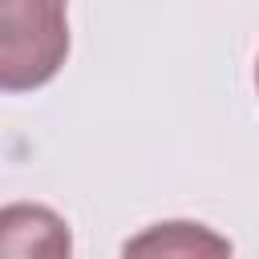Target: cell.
<instances>
[{"instance_id":"3957f363","label":"cell","mask_w":259,"mask_h":259,"mask_svg":"<svg viewBox=\"0 0 259 259\" xmlns=\"http://www.w3.org/2000/svg\"><path fill=\"white\" fill-rule=\"evenodd\" d=\"M125 255H231V243L202 223H158L130 239Z\"/></svg>"},{"instance_id":"6da1fadb","label":"cell","mask_w":259,"mask_h":259,"mask_svg":"<svg viewBox=\"0 0 259 259\" xmlns=\"http://www.w3.org/2000/svg\"><path fill=\"white\" fill-rule=\"evenodd\" d=\"M69 57L65 0H0V85L8 93L49 85Z\"/></svg>"},{"instance_id":"277c9868","label":"cell","mask_w":259,"mask_h":259,"mask_svg":"<svg viewBox=\"0 0 259 259\" xmlns=\"http://www.w3.org/2000/svg\"><path fill=\"white\" fill-rule=\"evenodd\" d=\"M255 89H259V61H255Z\"/></svg>"},{"instance_id":"7a4b0ae2","label":"cell","mask_w":259,"mask_h":259,"mask_svg":"<svg viewBox=\"0 0 259 259\" xmlns=\"http://www.w3.org/2000/svg\"><path fill=\"white\" fill-rule=\"evenodd\" d=\"M69 251V223L49 206L12 202L0 210V259H65Z\"/></svg>"}]
</instances>
